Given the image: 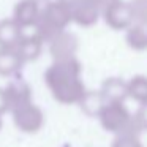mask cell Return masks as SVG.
Returning <instances> with one entry per match:
<instances>
[{
  "instance_id": "2",
  "label": "cell",
  "mask_w": 147,
  "mask_h": 147,
  "mask_svg": "<svg viewBox=\"0 0 147 147\" xmlns=\"http://www.w3.org/2000/svg\"><path fill=\"white\" fill-rule=\"evenodd\" d=\"M11 114H13L14 125L24 133H36L43 127V122H45L41 109L35 106L32 101L14 108Z\"/></svg>"
},
{
  "instance_id": "3",
  "label": "cell",
  "mask_w": 147,
  "mask_h": 147,
  "mask_svg": "<svg viewBox=\"0 0 147 147\" xmlns=\"http://www.w3.org/2000/svg\"><path fill=\"white\" fill-rule=\"evenodd\" d=\"M5 93H7L10 111H13L14 108L24 105V103L32 101V92H30L29 84L24 79H21L19 76H14L8 82V86L5 87Z\"/></svg>"
},
{
  "instance_id": "1",
  "label": "cell",
  "mask_w": 147,
  "mask_h": 147,
  "mask_svg": "<svg viewBox=\"0 0 147 147\" xmlns=\"http://www.w3.org/2000/svg\"><path fill=\"white\" fill-rule=\"evenodd\" d=\"M46 82L54 96L62 103H74L82 98V89L67 63H57L46 73Z\"/></svg>"
},
{
  "instance_id": "8",
  "label": "cell",
  "mask_w": 147,
  "mask_h": 147,
  "mask_svg": "<svg viewBox=\"0 0 147 147\" xmlns=\"http://www.w3.org/2000/svg\"><path fill=\"white\" fill-rule=\"evenodd\" d=\"M136 122L139 123V127L142 128V130H147V105L144 106L139 111V114L136 115Z\"/></svg>"
},
{
  "instance_id": "7",
  "label": "cell",
  "mask_w": 147,
  "mask_h": 147,
  "mask_svg": "<svg viewBox=\"0 0 147 147\" xmlns=\"http://www.w3.org/2000/svg\"><path fill=\"white\" fill-rule=\"evenodd\" d=\"M111 147H144V146H142V142H141L139 136L120 133L114 138Z\"/></svg>"
},
{
  "instance_id": "6",
  "label": "cell",
  "mask_w": 147,
  "mask_h": 147,
  "mask_svg": "<svg viewBox=\"0 0 147 147\" xmlns=\"http://www.w3.org/2000/svg\"><path fill=\"white\" fill-rule=\"evenodd\" d=\"M21 35H22V27L13 18L0 21V48H16Z\"/></svg>"
},
{
  "instance_id": "5",
  "label": "cell",
  "mask_w": 147,
  "mask_h": 147,
  "mask_svg": "<svg viewBox=\"0 0 147 147\" xmlns=\"http://www.w3.org/2000/svg\"><path fill=\"white\" fill-rule=\"evenodd\" d=\"M26 63L16 48H0V76L14 78Z\"/></svg>"
},
{
  "instance_id": "4",
  "label": "cell",
  "mask_w": 147,
  "mask_h": 147,
  "mask_svg": "<svg viewBox=\"0 0 147 147\" xmlns=\"http://www.w3.org/2000/svg\"><path fill=\"white\" fill-rule=\"evenodd\" d=\"M13 18L22 29L26 27H33L36 26L40 18V8L35 0H19L14 5L13 10Z\"/></svg>"
},
{
  "instance_id": "10",
  "label": "cell",
  "mask_w": 147,
  "mask_h": 147,
  "mask_svg": "<svg viewBox=\"0 0 147 147\" xmlns=\"http://www.w3.org/2000/svg\"><path fill=\"white\" fill-rule=\"evenodd\" d=\"M0 128H2V115H0Z\"/></svg>"
},
{
  "instance_id": "11",
  "label": "cell",
  "mask_w": 147,
  "mask_h": 147,
  "mask_svg": "<svg viewBox=\"0 0 147 147\" xmlns=\"http://www.w3.org/2000/svg\"><path fill=\"white\" fill-rule=\"evenodd\" d=\"M63 147H71V146H70V144H65V146H63Z\"/></svg>"
},
{
  "instance_id": "9",
  "label": "cell",
  "mask_w": 147,
  "mask_h": 147,
  "mask_svg": "<svg viewBox=\"0 0 147 147\" xmlns=\"http://www.w3.org/2000/svg\"><path fill=\"white\" fill-rule=\"evenodd\" d=\"M7 111H10L8 100H7V93H5V89H0V115H3Z\"/></svg>"
}]
</instances>
